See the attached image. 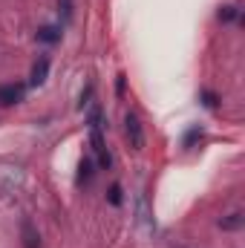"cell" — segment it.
Instances as JSON below:
<instances>
[{
    "mask_svg": "<svg viewBox=\"0 0 245 248\" xmlns=\"http://www.w3.org/2000/svg\"><path fill=\"white\" fill-rule=\"evenodd\" d=\"M124 133H127L133 150H141V147H144V130H141V122H138L136 113H127V116H124Z\"/></svg>",
    "mask_w": 245,
    "mask_h": 248,
    "instance_id": "6da1fadb",
    "label": "cell"
},
{
    "mask_svg": "<svg viewBox=\"0 0 245 248\" xmlns=\"http://www.w3.org/2000/svg\"><path fill=\"white\" fill-rule=\"evenodd\" d=\"M23 98V87L20 84H0V104L3 107H12Z\"/></svg>",
    "mask_w": 245,
    "mask_h": 248,
    "instance_id": "7a4b0ae2",
    "label": "cell"
},
{
    "mask_svg": "<svg viewBox=\"0 0 245 248\" xmlns=\"http://www.w3.org/2000/svg\"><path fill=\"white\" fill-rule=\"evenodd\" d=\"M20 237H23V248H41V237H38V231L29 219L20 222Z\"/></svg>",
    "mask_w": 245,
    "mask_h": 248,
    "instance_id": "3957f363",
    "label": "cell"
},
{
    "mask_svg": "<svg viewBox=\"0 0 245 248\" xmlns=\"http://www.w3.org/2000/svg\"><path fill=\"white\" fill-rule=\"evenodd\" d=\"M46 75H49V58H46V55H41V58L35 61V66H32V84H35V87H41V84L46 81Z\"/></svg>",
    "mask_w": 245,
    "mask_h": 248,
    "instance_id": "277c9868",
    "label": "cell"
},
{
    "mask_svg": "<svg viewBox=\"0 0 245 248\" xmlns=\"http://www.w3.org/2000/svg\"><path fill=\"white\" fill-rule=\"evenodd\" d=\"M243 222H245L243 211H234V214H228V217L219 219V228L222 231H237V228H243Z\"/></svg>",
    "mask_w": 245,
    "mask_h": 248,
    "instance_id": "5b68a950",
    "label": "cell"
},
{
    "mask_svg": "<svg viewBox=\"0 0 245 248\" xmlns=\"http://www.w3.org/2000/svg\"><path fill=\"white\" fill-rule=\"evenodd\" d=\"M38 41H44V44H58V41H61V26H41V29H38Z\"/></svg>",
    "mask_w": 245,
    "mask_h": 248,
    "instance_id": "8992f818",
    "label": "cell"
},
{
    "mask_svg": "<svg viewBox=\"0 0 245 248\" xmlns=\"http://www.w3.org/2000/svg\"><path fill=\"white\" fill-rule=\"evenodd\" d=\"M92 173H95V170H92V159H84L81 168H78V182H81V185H90V182H92Z\"/></svg>",
    "mask_w": 245,
    "mask_h": 248,
    "instance_id": "52a82bcc",
    "label": "cell"
},
{
    "mask_svg": "<svg viewBox=\"0 0 245 248\" xmlns=\"http://www.w3.org/2000/svg\"><path fill=\"white\" fill-rule=\"evenodd\" d=\"M240 17V6H222L219 9V20L222 23H231V20H237Z\"/></svg>",
    "mask_w": 245,
    "mask_h": 248,
    "instance_id": "ba28073f",
    "label": "cell"
},
{
    "mask_svg": "<svg viewBox=\"0 0 245 248\" xmlns=\"http://www.w3.org/2000/svg\"><path fill=\"white\" fill-rule=\"evenodd\" d=\"M202 104L214 110V107H219V95H216V93H211V90H205V93H202Z\"/></svg>",
    "mask_w": 245,
    "mask_h": 248,
    "instance_id": "9c48e42d",
    "label": "cell"
},
{
    "mask_svg": "<svg viewBox=\"0 0 245 248\" xmlns=\"http://www.w3.org/2000/svg\"><path fill=\"white\" fill-rule=\"evenodd\" d=\"M107 199H110V205H122V185H110Z\"/></svg>",
    "mask_w": 245,
    "mask_h": 248,
    "instance_id": "30bf717a",
    "label": "cell"
},
{
    "mask_svg": "<svg viewBox=\"0 0 245 248\" xmlns=\"http://www.w3.org/2000/svg\"><path fill=\"white\" fill-rule=\"evenodd\" d=\"M196 139H202V130H199V127H190V130L184 133V141H182V144H184V147H190Z\"/></svg>",
    "mask_w": 245,
    "mask_h": 248,
    "instance_id": "8fae6325",
    "label": "cell"
},
{
    "mask_svg": "<svg viewBox=\"0 0 245 248\" xmlns=\"http://www.w3.org/2000/svg\"><path fill=\"white\" fill-rule=\"evenodd\" d=\"M90 98H92V84H90V87H87V90H84V93H81V101H78V107H81V110H84V107H87V104H90Z\"/></svg>",
    "mask_w": 245,
    "mask_h": 248,
    "instance_id": "7c38bea8",
    "label": "cell"
},
{
    "mask_svg": "<svg viewBox=\"0 0 245 248\" xmlns=\"http://www.w3.org/2000/svg\"><path fill=\"white\" fill-rule=\"evenodd\" d=\"M116 93H119V95H124V75H119V84H116Z\"/></svg>",
    "mask_w": 245,
    "mask_h": 248,
    "instance_id": "4fadbf2b",
    "label": "cell"
}]
</instances>
